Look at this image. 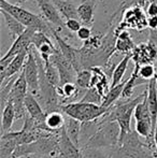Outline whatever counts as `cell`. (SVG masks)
Returning a JSON list of instances; mask_svg holds the SVG:
<instances>
[{
  "mask_svg": "<svg viewBox=\"0 0 157 158\" xmlns=\"http://www.w3.org/2000/svg\"><path fill=\"white\" fill-rule=\"evenodd\" d=\"M81 26H82V23L80 19H67V21L65 22V27L72 32H76L80 28H81Z\"/></svg>",
  "mask_w": 157,
  "mask_h": 158,
  "instance_id": "obj_30",
  "label": "cell"
},
{
  "mask_svg": "<svg viewBox=\"0 0 157 158\" xmlns=\"http://www.w3.org/2000/svg\"><path fill=\"white\" fill-rule=\"evenodd\" d=\"M0 12H1L2 16H3V19H4V22H6V27H8L9 32H10V35H12V38L14 40L26 30L27 27H26L24 24H22L17 19H15L12 14H10V13L6 12V11L2 10V9H0Z\"/></svg>",
  "mask_w": 157,
  "mask_h": 158,
  "instance_id": "obj_17",
  "label": "cell"
},
{
  "mask_svg": "<svg viewBox=\"0 0 157 158\" xmlns=\"http://www.w3.org/2000/svg\"><path fill=\"white\" fill-rule=\"evenodd\" d=\"M28 53H29V51H24V52L19 53L16 56L13 57L11 63L6 67V71L0 74V82H1V83L4 80L10 79V77H14V75L22 72V70H23V68H24V64H25V61H26V59H27Z\"/></svg>",
  "mask_w": 157,
  "mask_h": 158,
  "instance_id": "obj_11",
  "label": "cell"
},
{
  "mask_svg": "<svg viewBox=\"0 0 157 158\" xmlns=\"http://www.w3.org/2000/svg\"><path fill=\"white\" fill-rule=\"evenodd\" d=\"M25 106L27 113L38 122H45L46 112L43 110V106L40 104L39 100L32 94L28 93L25 98Z\"/></svg>",
  "mask_w": 157,
  "mask_h": 158,
  "instance_id": "obj_13",
  "label": "cell"
},
{
  "mask_svg": "<svg viewBox=\"0 0 157 158\" xmlns=\"http://www.w3.org/2000/svg\"><path fill=\"white\" fill-rule=\"evenodd\" d=\"M95 8H96V0H84L78 6L79 19L83 25L89 26L93 24Z\"/></svg>",
  "mask_w": 157,
  "mask_h": 158,
  "instance_id": "obj_15",
  "label": "cell"
},
{
  "mask_svg": "<svg viewBox=\"0 0 157 158\" xmlns=\"http://www.w3.org/2000/svg\"><path fill=\"white\" fill-rule=\"evenodd\" d=\"M17 145H19V143H17L14 132L2 133L1 142H0V158L12 157Z\"/></svg>",
  "mask_w": 157,
  "mask_h": 158,
  "instance_id": "obj_16",
  "label": "cell"
},
{
  "mask_svg": "<svg viewBox=\"0 0 157 158\" xmlns=\"http://www.w3.org/2000/svg\"><path fill=\"white\" fill-rule=\"evenodd\" d=\"M15 119V109L11 101H8L6 106L2 110V121H1V133L9 131L13 125Z\"/></svg>",
  "mask_w": 157,
  "mask_h": 158,
  "instance_id": "obj_22",
  "label": "cell"
},
{
  "mask_svg": "<svg viewBox=\"0 0 157 158\" xmlns=\"http://www.w3.org/2000/svg\"><path fill=\"white\" fill-rule=\"evenodd\" d=\"M44 71H45L46 79H48V81L50 82L52 85H54L55 87L60 85V75H59V71H58V69H57V67L55 66L52 61L44 64Z\"/></svg>",
  "mask_w": 157,
  "mask_h": 158,
  "instance_id": "obj_25",
  "label": "cell"
},
{
  "mask_svg": "<svg viewBox=\"0 0 157 158\" xmlns=\"http://www.w3.org/2000/svg\"><path fill=\"white\" fill-rule=\"evenodd\" d=\"M92 77H93V72H92L90 69H88V68L82 69L80 72H78V74H76V84L79 86L80 88L87 89V88L90 87Z\"/></svg>",
  "mask_w": 157,
  "mask_h": 158,
  "instance_id": "obj_26",
  "label": "cell"
},
{
  "mask_svg": "<svg viewBox=\"0 0 157 158\" xmlns=\"http://www.w3.org/2000/svg\"><path fill=\"white\" fill-rule=\"evenodd\" d=\"M139 75L142 79L150 81L156 77V69L153 64H144L139 67Z\"/></svg>",
  "mask_w": 157,
  "mask_h": 158,
  "instance_id": "obj_28",
  "label": "cell"
},
{
  "mask_svg": "<svg viewBox=\"0 0 157 158\" xmlns=\"http://www.w3.org/2000/svg\"><path fill=\"white\" fill-rule=\"evenodd\" d=\"M134 64H152L157 59V50L151 43H140L130 53Z\"/></svg>",
  "mask_w": 157,
  "mask_h": 158,
  "instance_id": "obj_10",
  "label": "cell"
},
{
  "mask_svg": "<svg viewBox=\"0 0 157 158\" xmlns=\"http://www.w3.org/2000/svg\"><path fill=\"white\" fill-rule=\"evenodd\" d=\"M147 96H145V98L142 100V101L139 102V103L136 106V109H134V118H136V121L144 119V121L152 122L151 113H150V109H149V106H147Z\"/></svg>",
  "mask_w": 157,
  "mask_h": 158,
  "instance_id": "obj_24",
  "label": "cell"
},
{
  "mask_svg": "<svg viewBox=\"0 0 157 158\" xmlns=\"http://www.w3.org/2000/svg\"><path fill=\"white\" fill-rule=\"evenodd\" d=\"M55 66L57 67L60 75V85H64L69 82H74L76 83V74L78 72L76 71L72 64L65 57V55L60 52L58 48L55 51L54 54L51 56V60Z\"/></svg>",
  "mask_w": 157,
  "mask_h": 158,
  "instance_id": "obj_6",
  "label": "cell"
},
{
  "mask_svg": "<svg viewBox=\"0 0 157 158\" xmlns=\"http://www.w3.org/2000/svg\"><path fill=\"white\" fill-rule=\"evenodd\" d=\"M52 35L54 37L55 41L57 43V48L60 50V52L65 55V57L72 64V66L74 67L76 72H80L83 68L81 61V53H80V48H76L69 44L67 41L63 39L59 35V32L56 30V28L53 27L52 29Z\"/></svg>",
  "mask_w": 157,
  "mask_h": 158,
  "instance_id": "obj_7",
  "label": "cell"
},
{
  "mask_svg": "<svg viewBox=\"0 0 157 158\" xmlns=\"http://www.w3.org/2000/svg\"><path fill=\"white\" fill-rule=\"evenodd\" d=\"M60 110L66 115L73 117L81 122L82 124H84L102 117L105 114H107L110 108H105L102 104L76 101L61 104Z\"/></svg>",
  "mask_w": 157,
  "mask_h": 158,
  "instance_id": "obj_1",
  "label": "cell"
},
{
  "mask_svg": "<svg viewBox=\"0 0 157 158\" xmlns=\"http://www.w3.org/2000/svg\"><path fill=\"white\" fill-rule=\"evenodd\" d=\"M40 11L42 13V16L51 24L54 28H61L65 26V22L63 19V16L57 10L56 6L52 0H36Z\"/></svg>",
  "mask_w": 157,
  "mask_h": 158,
  "instance_id": "obj_8",
  "label": "cell"
},
{
  "mask_svg": "<svg viewBox=\"0 0 157 158\" xmlns=\"http://www.w3.org/2000/svg\"><path fill=\"white\" fill-rule=\"evenodd\" d=\"M23 71L25 73L26 81L28 84V93L32 94L38 99L40 95V70L38 59L36 56V51L32 45L29 50V53H28Z\"/></svg>",
  "mask_w": 157,
  "mask_h": 158,
  "instance_id": "obj_4",
  "label": "cell"
},
{
  "mask_svg": "<svg viewBox=\"0 0 157 158\" xmlns=\"http://www.w3.org/2000/svg\"><path fill=\"white\" fill-rule=\"evenodd\" d=\"M54 4L56 6L57 10L61 14L64 19H79V13H78V6L73 2L69 0H52Z\"/></svg>",
  "mask_w": 157,
  "mask_h": 158,
  "instance_id": "obj_18",
  "label": "cell"
},
{
  "mask_svg": "<svg viewBox=\"0 0 157 158\" xmlns=\"http://www.w3.org/2000/svg\"><path fill=\"white\" fill-rule=\"evenodd\" d=\"M147 106L151 113L152 123H153V129L155 131V126L157 122V79L156 77L150 80L147 85Z\"/></svg>",
  "mask_w": 157,
  "mask_h": 158,
  "instance_id": "obj_14",
  "label": "cell"
},
{
  "mask_svg": "<svg viewBox=\"0 0 157 158\" xmlns=\"http://www.w3.org/2000/svg\"><path fill=\"white\" fill-rule=\"evenodd\" d=\"M119 135L121 128L118 122H105L101 124L96 133L87 140L85 148H99L114 146L119 143Z\"/></svg>",
  "mask_w": 157,
  "mask_h": 158,
  "instance_id": "obj_3",
  "label": "cell"
},
{
  "mask_svg": "<svg viewBox=\"0 0 157 158\" xmlns=\"http://www.w3.org/2000/svg\"><path fill=\"white\" fill-rule=\"evenodd\" d=\"M0 9L12 14L26 27L35 28L36 30L48 33V35H52L53 27H51V24L43 16H39L35 13H31L30 11L21 8L19 6L9 3L6 0H0Z\"/></svg>",
  "mask_w": 157,
  "mask_h": 158,
  "instance_id": "obj_2",
  "label": "cell"
},
{
  "mask_svg": "<svg viewBox=\"0 0 157 158\" xmlns=\"http://www.w3.org/2000/svg\"><path fill=\"white\" fill-rule=\"evenodd\" d=\"M65 129L67 131L69 138L74 142V144L80 146V142H81L80 139H81V130H82L81 122L67 115L66 123H65Z\"/></svg>",
  "mask_w": 157,
  "mask_h": 158,
  "instance_id": "obj_19",
  "label": "cell"
},
{
  "mask_svg": "<svg viewBox=\"0 0 157 158\" xmlns=\"http://www.w3.org/2000/svg\"><path fill=\"white\" fill-rule=\"evenodd\" d=\"M92 35H93L92 29L86 25H82L81 28L76 31V37H78L80 40H82V41L88 40L90 37H92Z\"/></svg>",
  "mask_w": 157,
  "mask_h": 158,
  "instance_id": "obj_29",
  "label": "cell"
},
{
  "mask_svg": "<svg viewBox=\"0 0 157 158\" xmlns=\"http://www.w3.org/2000/svg\"><path fill=\"white\" fill-rule=\"evenodd\" d=\"M114 30H115L116 35L115 51L124 55L130 54L134 50V48H136V44H134V40L131 39V35H130L129 31L127 29Z\"/></svg>",
  "mask_w": 157,
  "mask_h": 158,
  "instance_id": "obj_12",
  "label": "cell"
},
{
  "mask_svg": "<svg viewBox=\"0 0 157 158\" xmlns=\"http://www.w3.org/2000/svg\"><path fill=\"white\" fill-rule=\"evenodd\" d=\"M147 28L149 29H157V15L149 16L147 19Z\"/></svg>",
  "mask_w": 157,
  "mask_h": 158,
  "instance_id": "obj_32",
  "label": "cell"
},
{
  "mask_svg": "<svg viewBox=\"0 0 157 158\" xmlns=\"http://www.w3.org/2000/svg\"><path fill=\"white\" fill-rule=\"evenodd\" d=\"M63 111H52L46 113L45 124L52 131H59L66 123V117H64Z\"/></svg>",
  "mask_w": 157,
  "mask_h": 158,
  "instance_id": "obj_21",
  "label": "cell"
},
{
  "mask_svg": "<svg viewBox=\"0 0 157 158\" xmlns=\"http://www.w3.org/2000/svg\"><path fill=\"white\" fill-rule=\"evenodd\" d=\"M127 28H132V29L139 30V31L147 28V15L139 6L128 8L125 11L123 21L119 24L118 27L116 28V30L127 29Z\"/></svg>",
  "mask_w": 157,
  "mask_h": 158,
  "instance_id": "obj_5",
  "label": "cell"
},
{
  "mask_svg": "<svg viewBox=\"0 0 157 158\" xmlns=\"http://www.w3.org/2000/svg\"><path fill=\"white\" fill-rule=\"evenodd\" d=\"M147 14L149 16H156L157 15V3L156 2H149L147 9Z\"/></svg>",
  "mask_w": 157,
  "mask_h": 158,
  "instance_id": "obj_31",
  "label": "cell"
},
{
  "mask_svg": "<svg viewBox=\"0 0 157 158\" xmlns=\"http://www.w3.org/2000/svg\"><path fill=\"white\" fill-rule=\"evenodd\" d=\"M147 1H149V2H156V3H157V0H147Z\"/></svg>",
  "mask_w": 157,
  "mask_h": 158,
  "instance_id": "obj_35",
  "label": "cell"
},
{
  "mask_svg": "<svg viewBox=\"0 0 157 158\" xmlns=\"http://www.w3.org/2000/svg\"><path fill=\"white\" fill-rule=\"evenodd\" d=\"M127 82V80L124 82H121L119 84H118L114 87H111L109 89V92L105 94V96L102 99V106H105V108H110L111 106H113L114 102L116 100H118L119 97H122V94H123V89L125 87V84Z\"/></svg>",
  "mask_w": 157,
  "mask_h": 158,
  "instance_id": "obj_23",
  "label": "cell"
},
{
  "mask_svg": "<svg viewBox=\"0 0 157 158\" xmlns=\"http://www.w3.org/2000/svg\"><path fill=\"white\" fill-rule=\"evenodd\" d=\"M6 1H8L9 3L15 4V6H21V4H24L25 2H27L28 0H6Z\"/></svg>",
  "mask_w": 157,
  "mask_h": 158,
  "instance_id": "obj_33",
  "label": "cell"
},
{
  "mask_svg": "<svg viewBox=\"0 0 157 158\" xmlns=\"http://www.w3.org/2000/svg\"><path fill=\"white\" fill-rule=\"evenodd\" d=\"M130 60H131V55L127 54V55H125L124 58L115 66L113 74H112V77H111V87H114V86H116L118 84L121 83V82H123L122 80H123L124 74H125L126 70H127Z\"/></svg>",
  "mask_w": 157,
  "mask_h": 158,
  "instance_id": "obj_20",
  "label": "cell"
},
{
  "mask_svg": "<svg viewBox=\"0 0 157 158\" xmlns=\"http://www.w3.org/2000/svg\"><path fill=\"white\" fill-rule=\"evenodd\" d=\"M102 99H103V96L98 92V89L96 87H89L86 90L85 95L83 96V98L80 101L101 104L102 103Z\"/></svg>",
  "mask_w": 157,
  "mask_h": 158,
  "instance_id": "obj_27",
  "label": "cell"
},
{
  "mask_svg": "<svg viewBox=\"0 0 157 158\" xmlns=\"http://www.w3.org/2000/svg\"><path fill=\"white\" fill-rule=\"evenodd\" d=\"M154 142H155V146L157 150V122H156V126H155V131H154Z\"/></svg>",
  "mask_w": 157,
  "mask_h": 158,
  "instance_id": "obj_34",
  "label": "cell"
},
{
  "mask_svg": "<svg viewBox=\"0 0 157 158\" xmlns=\"http://www.w3.org/2000/svg\"><path fill=\"white\" fill-rule=\"evenodd\" d=\"M35 31H36L35 28H29V27L26 28L25 31L14 40L11 48H9V51L1 58L3 59L13 58L14 56H16L17 54L24 52V51H29L30 48H31V40Z\"/></svg>",
  "mask_w": 157,
  "mask_h": 158,
  "instance_id": "obj_9",
  "label": "cell"
}]
</instances>
